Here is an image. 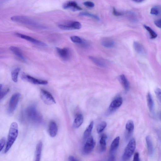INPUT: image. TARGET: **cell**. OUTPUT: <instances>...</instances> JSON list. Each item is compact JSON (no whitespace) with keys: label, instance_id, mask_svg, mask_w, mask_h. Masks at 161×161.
<instances>
[{"label":"cell","instance_id":"1","mask_svg":"<svg viewBox=\"0 0 161 161\" xmlns=\"http://www.w3.org/2000/svg\"><path fill=\"white\" fill-rule=\"evenodd\" d=\"M19 133L18 126L16 122H13L10 125L4 153H7L10 149L18 136Z\"/></svg>","mask_w":161,"mask_h":161},{"label":"cell","instance_id":"37","mask_svg":"<svg viewBox=\"0 0 161 161\" xmlns=\"http://www.w3.org/2000/svg\"><path fill=\"white\" fill-rule=\"evenodd\" d=\"M83 4L85 6L89 8H93L95 5L93 2L90 1L85 2L83 3Z\"/></svg>","mask_w":161,"mask_h":161},{"label":"cell","instance_id":"8","mask_svg":"<svg viewBox=\"0 0 161 161\" xmlns=\"http://www.w3.org/2000/svg\"><path fill=\"white\" fill-rule=\"evenodd\" d=\"M85 143L83 152L84 154L87 155L90 153L92 151L95 146L96 142L92 136H90Z\"/></svg>","mask_w":161,"mask_h":161},{"label":"cell","instance_id":"34","mask_svg":"<svg viewBox=\"0 0 161 161\" xmlns=\"http://www.w3.org/2000/svg\"><path fill=\"white\" fill-rule=\"evenodd\" d=\"M2 85L0 84V100L3 98L8 92L9 89H2Z\"/></svg>","mask_w":161,"mask_h":161},{"label":"cell","instance_id":"24","mask_svg":"<svg viewBox=\"0 0 161 161\" xmlns=\"http://www.w3.org/2000/svg\"><path fill=\"white\" fill-rule=\"evenodd\" d=\"M147 100L148 108L151 112H153L154 108V102L152 96L150 92L147 95Z\"/></svg>","mask_w":161,"mask_h":161},{"label":"cell","instance_id":"31","mask_svg":"<svg viewBox=\"0 0 161 161\" xmlns=\"http://www.w3.org/2000/svg\"><path fill=\"white\" fill-rule=\"evenodd\" d=\"M143 26L144 28L149 32L151 39H154L157 37V34L150 27L146 25H144Z\"/></svg>","mask_w":161,"mask_h":161},{"label":"cell","instance_id":"27","mask_svg":"<svg viewBox=\"0 0 161 161\" xmlns=\"http://www.w3.org/2000/svg\"><path fill=\"white\" fill-rule=\"evenodd\" d=\"M134 128V125L133 122L131 120H128L125 125V129L127 133L129 136L133 132Z\"/></svg>","mask_w":161,"mask_h":161},{"label":"cell","instance_id":"16","mask_svg":"<svg viewBox=\"0 0 161 161\" xmlns=\"http://www.w3.org/2000/svg\"><path fill=\"white\" fill-rule=\"evenodd\" d=\"M9 49L13 53L21 60L23 62H26L25 58L19 48L16 47L11 46Z\"/></svg>","mask_w":161,"mask_h":161},{"label":"cell","instance_id":"12","mask_svg":"<svg viewBox=\"0 0 161 161\" xmlns=\"http://www.w3.org/2000/svg\"><path fill=\"white\" fill-rule=\"evenodd\" d=\"M22 77V79L34 84L45 85L48 83L47 80L37 79L28 75L23 74Z\"/></svg>","mask_w":161,"mask_h":161},{"label":"cell","instance_id":"9","mask_svg":"<svg viewBox=\"0 0 161 161\" xmlns=\"http://www.w3.org/2000/svg\"><path fill=\"white\" fill-rule=\"evenodd\" d=\"M56 50L57 53L60 57L64 61H68L71 56L70 50L68 47H64L62 48L58 47H56Z\"/></svg>","mask_w":161,"mask_h":161},{"label":"cell","instance_id":"3","mask_svg":"<svg viewBox=\"0 0 161 161\" xmlns=\"http://www.w3.org/2000/svg\"><path fill=\"white\" fill-rule=\"evenodd\" d=\"M25 116L27 119L34 123H39L42 121V117L34 105L28 107L25 112Z\"/></svg>","mask_w":161,"mask_h":161},{"label":"cell","instance_id":"4","mask_svg":"<svg viewBox=\"0 0 161 161\" xmlns=\"http://www.w3.org/2000/svg\"><path fill=\"white\" fill-rule=\"evenodd\" d=\"M136 147V140L134 138H131L125 147L122 156L123 161L129 160L132 155Z\"/></svg>","mask_w":161,"mask_h":161},{"label":"cell","instance_id":"39","mask_svg":"<svg viewBox=\"0 0 161 161\" xmlns=\"http://www.w3.org/2000/svg\"><path fill=\"white\" fill-rule=\"evenodd\" d=\"M6 142L5 138L3 137L0 139V152L4 146Z\"/></svg>","mask_w":161,"mask_h":161},{"label":"cell","instance_id":"29","mask_svg":"<svg viewBox=\"0 0 161 161\" xmlns=\"http://www.w3.org/2000/svg\"><path fill=\"white\" fill-rule=\"evenodd\" d=\"M20 71L19 68H17L14 69L11 72V77L13 80L15 82L18 81L19 74Z\"/></svg>","mask_w":161,"mask_h":161},{"label":"cell","instance_id":"19","mask_svg":"<svg viewBox=\"0 0 161 161\" xmlns=\"http://www.w3.org/2000/svg\"><path fill=\"white\" fill-rule=\"evenodd\" d=\"M93 121H91L85 130L83 135V141L84 142L88 138L91 136V134L93 126Z\"/></svg>","mask_w":161,"mask_h":161},{"label":"cell","instance_id":"6","mask_svg":"<svg viewBox=\"0 0 161 161\" xmlns=\"http://www.w3.org/2000/svg\"><path fill=\"white\" fill-rule=\"evenodd\" d=\"M20 95L19 93H16L13 95L10 98L7 110L8 113L10 115L12 114L15 110L19 102Z\"/></svg>","mask_w":161,"mask_h":161},{"label":"cell","instance_id":"35","mask_svg":"<svg viewBox=\"0 0 161 161\" xmlns=\"http://www.w3.org/2000/svg\"><path fill=\"white\" fill-rule=\"evenodd\" d=\"M160 12L159 9L157 7L152 8L150 10V14L153 15H158Z\"/></svg>","mask_w":161,"mask_h":161},{"label":"cell","instance_id":"15","mask_svg":"<svg viewBox=\"0 0 161 161\" xmlns=\"http://www.w3.org/2000/svg\"><path fill=\"white\" fill-rule=\"evenodd\" d=\"M90 59L96 65L101 67H106L108 65L107 62L104 59L94 56L89 57Z\"/></svg>","mask_w":161,"mask_h":161},{"label":"cell","instance_id":"14","mask_svg":"<svg viewBox=\"0 0 161 161\" xmlns=\"http://www.w3.org/2000/svg\"><path fill=\"white\" fill-rule=\"evenodd\" d=\"M70 39L73 42L79 44L84 47L87 48L89 46V44L87 41L79 36H72L70 37Z\"/></svg>","mask_w":161,"mask_h":161},{"label":"cell","instance_id":"2","mask_svg":"<svg viewBox=\"0 0 161 161\" xmlns=\"http://www.w3.org/2000/svg\"><path fill=\"white\" fill-rule=\"evenodd\" d=\"M11 19L15 22L18 23L37 28L45 29L46 27L27 16L23 15H16L12 17Z\"/></svg>","mask_w":161,"mask_h":161},{"label":"cell","instance_id":"44","mask_svg":"<svg viewBox=\"0 0 161 161\" xmlns=\"http://www.w3.org/2000/svg\"><path fill=\"white\" fill-rule=\"evenodd\" d=\"M10 0H0V4L6 3Z\"/></svg>","mask_w":161,"mask_h":161},{"label":"cell","instance_id":"40","mask_svg":"<svg viewBox=\"0 0 161 161\" xmlns=\"http://www.w3.org/2000/svg\"><path fill=\"white\" fill-rule=\"evenodd\" d=\"M133 160L134 161H139L140 160L139 153L138 152L135 153L134 155Z\"/></svg>","mask_w":161,"mask_h":161},{"label":"cell","instance_id":"45","mask_svg":"<svg viewBox=\"0 0 161 161\" xmlns=\"http://www.w3.org/2000/svg\"><path fill=\"white\" fill-rule=\"evenodd\" d=\"M135 2L137 3H141L144 0H132Z\"/></svg>","mask_w":161,"mask_h":161},{"label":"cell","instance_id":"20","mask_svg":"<svg viewBox=\"0 0 161 161\" xmlns=\"http://www.w3.org/2000/svg\"><path fill=\"white\" fill-rule=\"evenodd\" d=\"M119 137L117 136L113 141L110 148V153H114L117 150L119 146Z\"/></svg>","mask_w":161,"mask_h":161},{"label":"cell","instance_id":"41","mask_svg":"<svg viewBox=\"0 0 161 161\" xmlns=\"http://www.w3.org/2000/svg\"><path fill=\"white\" fill-rule=\"evenodd\" d=\"M155 25L158 27L161 28V19L156 20L154 21Z\"/></svg>","mask_w":161,"mask_h":161},{"label":"cell","instance_id":"7","mask_svg":"<svg viewBox=\"0 0 161 161\" xmlns=\"http://www.w3.org/2000/svg\"><path fill=\"white\" fill-rule=\"evenodd\" d=\"M40 96L42 101L47 105H51L56 103L53 97L47 90L41 89L40 91Z\"/></svg>","mask_w":161,"mask_h":161},{"label":"cell","instance_id":"42","mask_svg":"<svg viewBox=\"0 0 161 161\" xmlns=\"http://www.w3.org/2000/svg\"><path fill=\"white\" fill-rule=\"evenodd\" d=\"M68 159L70 161H76L77 160L76 158L72 156H69Z\"/></svg>","mask_w":161,"mask_h":161},{"label":"cell","instance_id":"38","mask_svg":"<svg viewBox=\"0 0 161 161\" xmlns=\"http://www.w3.org/2000/svg\"><path fill=\"white\" fill-rule=\"evenodd\" d=\"M112 13L114 15L117 16H120L124 14L122 12L117 11L114 7L113 8Z\"/></svg>","mask_w":161,"mask_h":161},{"label":"cell","instance_id":"23","mask_svg":"<svg viewBox=\"0 0 161 161\" xmlns=\"http://www.w3.org/2000/svg\"><path fill=\"white\" fill-rule=\"evenodd\" d=\"M83 121V115L80 114L77 115L75 117L73 123V126L74 128H79L82 124Z\"/></svg>","mask_w":161,"mask_h":161},{"label":"cell","instance_id":"26","mask_svg":"<svg viewBox=\"0 0 161 161\" xmlns=\"http://www.w3.org/2000/svg\"><path fill=\"white\" fill-rule=\"evenodd\" d=\"M101 43L103 46L107 48H112L115 45L114 42L113 40L108 38L103 39L101 42Z\"/></svg>","mask_w":161,"mask_h":161},{"label":"cell","instance_id":"5","mask_svg":"<svg viewBox=\"0 0 161 161\" xmlns=\"http://www.w3.org/2000/svg\"><path fill=\"white\" fill-rule=\"evenodd\" d=\"M58 26L63 30H71L80 29L81 27V25L78 21H68L58 24Z\"/></svg>","mask_w":161,"mask_h":161},{"label":"cell","instance_id":"30","mask_svg":"<svg viewBox=\"0 0 161 161\" xmlns=\"http://www.w3.org/2000/svg\"><path fill=\"white\" fill-rule=\"evenodd\" d=\"M127 16L129 19L133 22H136L138 19L135 14L133 12L130 11H128L126 13Z\"/></svg>","mask_w":161,"mask_h":161},{"label":"cell","instance_id":"28","mask_svg":"<svg viewBox=\"0 0 161 161\" xmlns=\"http://www.w3.org/2000/svg\"><path fill=\"white\" fill-rule=\"evenodd\" d=\"M133 47L135 51L140 54H143L145 53V49L143 46L140 43L135 42L133 44Z\"/></svg>","mask_w":161,"mask_h":161},{"label":"cell","instance_id":"21","mask_svg":"<svg viewBox=\"0 0 161 161\" xmlns=\"http://www.w3.org/2000/svg\"><path fill=\"white\" fill-rule=\"evenodd\" d=\"M42 143L39 141L37 143L35 151V161H39L40 160L42 148Z\"/></svg>","mask_w":161,"mask_h":161},{"label":"cell","instance_id":"43","mask_svg":"<svg viewBox=\"0 0 161 161\" xmlns=\"http://www.w3.org/2000/svg\"><path fill=\"white\" fill-rule=\"evenodd\" d=\"M108 161H114L115 160V157L113 155H111L109 157L108 159Z\"/></svg>","mask_w":161,"mask_h":161},{"label":"cell","instance_id":"36","mask_svg":"<svg viewBox=\"0 0 161 161\" xmlns=\"http://www.w3.org/2000/svg\"><path fill=\"white\" fill-rule=\"evenodd\" d=\"M155 94L158 100L161 102V90L158 88H156L155 90Z\"/></svg>","mask_w":161,"mask_h":161},{"label":"cell","instance_id":"10","mask_svg":"<svg viewBox=\"0 0 161 161\" xmlns=\"http://www.w3.org/2000/svg\"><path fill=\"white\" fill-rule=\"evenodd\" d=\"M15 35L17 36L24 39L37 46L42 47H46L47 46V44L31 36L18 33H16Z\"/></svg>","mask_w":161,"mask_h":161},{"label":"cell","instance_id":"33","mask_svg":"<svg viewBox=\"0 0 161 161\" xmlns=\"http://www.w3.org/2000/svg\"><path fill=\"white\" fill-rule=\"evenodd\" d=\"M79 16H86L93 18L97 20H99V17L96 15L87 12H81L78 14Z\"/></svg>","mask_w":161,"mask_h":161},{"label":"cell","instance_id":"11","mask_svg":"<svg viewBox=\"0 0 161 161\" xmlns=\"http://www.w3.org/2000/svg\"><path fill=\"white\" fill-rule=\"evenodd\" d=\"M123 99L121 97H118L114 98L111 103L108 109V112L111 113L116 110L122 104Z\"/></svg>","mask_w":161,"mask_h":161},{"label":"cell","instance_id":"17","mask_svg":"<svg viewBox=\"0 0 161 161\" xmlns=\"http://www.w3.org/2000/svg\"><path fill=\"white\" fill-rule=\"evenodd\" d=\"M58 132V127L56 123L53 121H51L49 124L48 132L50 136L52 137H54L57 135Z\"/></svg>","mask_w":161,"mask_h":161},{"label":"cell","instance_id":"22","mask_svg":"<svg viewBox=\"0 0 161 161\" xmlns=\"http://www.w3.org/2000/svg\"><path fill=\"white\" fill-rule=\"evenodd\" d=\"M146 141L149 154L152 156L153 153V147L151 139L149 136L146 137Z\"/></svg>","mask_w":161,"mask_h":161},{"label":"cell","instance_id":"25","mask_svg":"<svg viewBox=\"0 0 161 161\" xmlns=\"http://www.w3.org/2000/svg\"><path fill=\"white\" fill-rule=\"evenodd\" d=\"M120 78L125 92H127L130 87L129 83L127 79L124 74H122L120 75Z\"/></svg>","mask_w":161,"mask_h":161},{"label":"cell","instance_id":"18","mask_svg":"<svg viewBox=\"0 0 161 161\" xmlns=\"http://www.w3.org/2000/svg\"><path fill=\"white\" fill-rule=\"evenodd\" d=\"M107 138V136L105 134H102L101 136L99 142V151L101 153L105 151L106 149Z\"/></svg>","mask_w":161,"mask_h":161},{"label":"cell","instance_id":"32","mask_svg":"<svg viewBox=\"0 0 161 161\" xmlns=\"http://www.w3.org/2000/svg\"><path fill=\"white\" fill-rule=\"evenodd\" d=\"M107 125V123L105 121H102L97 126V131L98 133H102Z\"/></svg>","mask_w":161,"mask_h":161},{"label":"cell","instance_id":"13","mask_svg":"<svg viewBox=\"0 0 161 161\" xmlns=\"http://www.w3.org/2000/svg\"><path fill=\"white\" fill-rule=\"evenodd\" d=\"M63 7L64 9H70L74 11L82 9L75 2L73 1H69L65 2L63 4Z\"/></svg>","mask_w":161,"mask_h":161}]
</instances>
